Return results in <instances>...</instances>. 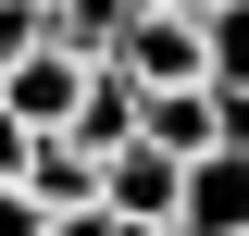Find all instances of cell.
<instances>
[{
    "label": "cell",
    "instance_id": "obj_3",
    "mask_svg": "<svg viewBox=\"0 0 249 236\" xmlns=\"http://www.w3.org/2000/svg\"><path fill=\"white\" fill-rule=\"evenodd\" d=\"M37 236H162V224H124V211H100V199H75V211H50Z\"/></svg>",
    "mask_w": 249,
    "mask_h": 236
},
{
    "label": "cell",
    "instance_id": "obj_2",
    "mask_svg": "<svg viewBox=\"0 0 249 236\" xmlns=\"http://www.w3.org/2000/svg\"><path fill=\"white\" fill-rule=\"evenodd\" d=\"M162 236H249V174H237V137L175 162V211H162Z\"/></svg>",
    "mask_w": 249,
    "mask_h": 236
},
{
    "label": "cell",
    "instance_id": "obj_4",
    "mask_svg": "<svg viewBox=\"0 0 249 236\" xmlns=\"http://www.w3.org/2000/svg\"><path fill=\"white\" fill-rule=\"evenodd\" d=\"M37 224H50V211H37V199H25L13 174H0V236H37Z\"/></svg>",
    "mask_w": 249,
    "mask_h": 236
},
{
    "label": "cell",
    "instance_id": "obj_1",
    "mask_svg": "<svg viewBox=\"0 0 249 236\" xmlns=\"http://www.w3.org/2000/svg\"><path fill=\"white\" fill-rule=\"evenodd\" d=\"M237 112H249V75H187V87H137V137L150 149H224L237 137Z\"/></svg>",
    "mask_w": 249,
    "mask_h": 236
}]
</instances>
